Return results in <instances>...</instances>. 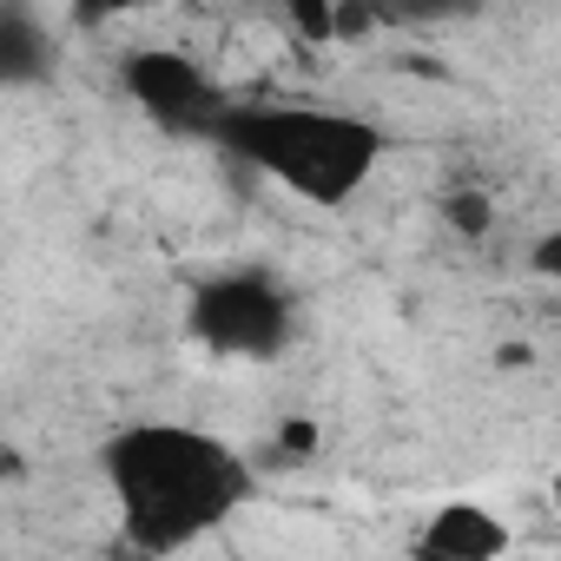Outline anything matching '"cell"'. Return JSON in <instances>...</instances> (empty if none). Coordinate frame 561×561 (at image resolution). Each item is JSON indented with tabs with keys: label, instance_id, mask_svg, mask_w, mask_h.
Here are the masks:
<instances>
[{
	"label": "cell",
	"instance_id": "cell-5",
	"mask_svg": "<svg viewBox=\"0 0 561 561\" xmlns=\"http://www.w3.org/2000/svg\"><path fill=\"white\" fill-rule=\"evenodd\" d=\"M508 548H515V528L489 502H469V495L430 508L416 528V554H430V561H502Z\"/></svg>",
	"mask_w": 561,
	"mask_h": 561
},
{
	"label": "cell",
	"instance_id": "cell-2",
	"mask_svg": "<svg viewBox=\"0 0 561 561\" xmlns=\"http://www.w3.org/2000/svg\"><path fill=\"white\" fill-rule=\"evenodd\" d=\"M205 139L231 152L244 172H257L264 185H277L298 205H318V211H344L390 159V133L370 113L311 106V100L225 106Z\"/></svg>",
	"mask_w": 561,
	"mask_h": 561
},
{
	"label": "cell",
	"instance_id": "cell-10",
	"mask_svg": "<svg viewBox=\"0 0 561 561\" xmlns=\"http://www.w3.org/2000/svg\"><path fill=\"white\" fill-rule=\"evenodd\" d=\"M528 264H535V277H548V285H561V231H548L535 251H528Z\"/></svg>",
	"mask_w": 561,
	"mask_h": 561
},
{
	"label": "cell",
	"instance_id": "cell-3",
	"mask_svg": "<svg viewBox=\"0 0 561 561\" xmlns=\"http://www.w3.org/2000/svg\"><path fill=\"white\" fill-rule=\"evenodd\" d=\"M185 331L225 364H271L298 337V305L271 271H211L185 298Z\"/></svg>",
	"mask_w": 561,
	"mask_h": 561
},
{
	"label": "cell",
	"instance_id": "cell-8",
	"mask_svg": "<svg viewBox=\"0 0 561 561\" xmlns=\"http://www.w3.org/2000/svg\"><path fill=\"white\" fill-rule=\"evenodd\" d=\"M146 8H159V0H67V21L73 27H113V21L146 14Z\"/></svg>",
	"mask_w": 561,
	"mask_h": 561
},
{
	"label": "cell",
	"instance_id": "cell-6",
	"mask_svg": "<svg viewBox=\"0 0 561 561\" xmlns=\"http://www.w3.org/2000/svg\"><path fill=\"white\" fill-rule=\"evenodd\" d=\"M47 67H54V34L27 14V0H8V8H0V80L34 87Z\"/></svg>",
	"mask_w": 561,
	"mask_h": 561
},
{
	"label": "cell",
	"instance_id": "cell-1",
	"mask_svg": "<svg viewBox=\"0 0 561 561\" xmlns=\"http://www.w3.org/2000/svg\"><path fill=\"white\" fill-rule=\"evenodd\" d=\"M100 482L113 495L119 535L139 554L198 548L205 535H218L257 502L251 456L231 436L205 423H179V416L119 423L100 443Z\"/></svg>",
	"mask_w": 561,
	"mask_h": 561
},
{
	"label": "cell",
	"instance_id": "cell-7",
	"mask_svg": "<svg viewBox=\"0 0 561 561\" xmlns=\"http://www.w3.org/2000/svg\"><path fill=\"white\" fill-rule=\"evenodd\" d=\"M298 41H337L344 34V0H277Z\"/></svg>",
	"mask_w": 561,
	"mask_h": 561
},
{
	"label": "cell",
	"instance_id": "cell-4",
	"mask_svg": "<svg viewBox=\"0 0 561 561\" xmlns=\"http://www.w3.org/2000/svg\"><path fill=\"white\" fill-rule=\"evenodd\" d=\"M119 93L146 119H159L172 133H211V119L225 113L211 80H205V67L192 54H179V47H133L119 60Z\"/></svg>",
	"mask_w": 561,
	"mask_h": 561
},
{
	"label": "cell",
	"instance_id": "cell-9",
	"mask_svg": "<svg viewBox=\"0 0 561 561\" xmlns=\"http://www.w3.org/2000/svg\"><path fill=\"white\" fill-rule=\"evenodd\" d=\"M443 218H449L462 238H489V225H495V205H489L482 192H449V198H443Z\"/></svg>",
	"mask_w": 561,
	"mask_h": 561
}]
</instances>
